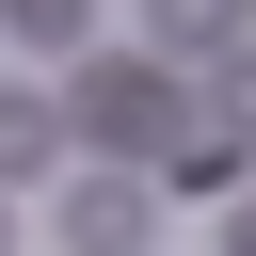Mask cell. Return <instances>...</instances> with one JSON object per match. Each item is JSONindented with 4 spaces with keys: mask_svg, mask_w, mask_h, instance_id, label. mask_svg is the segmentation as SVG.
Wrapping results in <instances>:
<instances>
[{
    "mask_svg": "<svg viewBox=\"0 0 256 256\" xmlns=\"http://www.w3.org/2000/svg\"><path fill=\"white\" fill-rule=\"evenodd\" d=\"M64 128H80L112 176H144V160H176V144H192V96H176V64H80Z\"/></svg>",
    "mask_w": 256,
    "mask_h": 256,
    "instance_id": "6da1fadb",
    "label": "cell"
},
{
    "mask_svg": "<svg viewBox=\"0 0 256 256\" xmlns=\"http://www.w3.org/2000/svg\"><path fill=\"white\" fill-rule=\"evenodd\" d=\"M144 240H160V192H144V176H112V160H96V176H80V192H64V256H144Z\"/></svg>",
    "mask_w": 256,
    "mask_h": 256,
    "instance_id": "7a4b0ae2",
    "label": "cell"
},
{
    "mask_svg": "<svg viewBox=\"0 0 256 256\" xmlns=\"http://www.w3.org/2000/svg\"><path fill=\"white\" fill-rule=\"evenodd\" d=\"M0 176H64V96L48 80H0Z\"/></svg>",
    "mask_w": 256,
    "mask_h": 256,
    "instance_id": "3957f363",
    "label": "cell"
},
{
    "mask_svg": "<svg viewBox=\"0 0 256 256\" xmlns=\"http://www.w3.org/2000/svg\"><path fill=\"white\" fill-rule=\"evenodd\" d=\"M144 32H160L176 64H224V48L256 32V0H144Z\"/></svg>",
    "mask_w": 256,
    "mask_h": 256,
    "instance_id": "277c9868",
    "label": "cell"
},
{
    "mask_svg": "<svg viewBox=\"0 0 256 256\" xmlns=\"http://www.w3.org/2000/svg\"><path fill=\"white\" fill-rule=\"evenodd\" d=\"M0 32H16V48H80V32H96V0H0Z\"/></svg>",
    "mask_w": 256,
    "mask_h": 256,
    "instance_id": "5b68a950",
    "label": "cell"
},
{
    "mask_svg": "<svg viewBox=\"0 0 256 256\" xmlns=\"http://www.w3.org/2000/svg\"><path fill=\"white\" fill-rule=\"evenodd\" d=\"M208 128H240V144H256V48H224V80H208Z\"/></svg>",
    "mask_w": 256,
    "mask_h": 256,
    "instance_id": "8992f818",
    "label": "cell"
},
{
    "mask_svg": "<svg viewBox=\"0 0 256 256\" xmlns=\"http://www.w3.org/2000/svg\"><path fill=\"white\" fill-rule=\"evenodd\" d=\"M224 256H256V208H240V224H224Z\"/></svg>",
    "mask_w": 256,
    "mask_h": 256,
    "instance_id": "52a82bcc",
    "label": "cell"
},
{
    "mask_svg": "<svg viewBox=\"0 0 256 256\" xmlns=\"http://www.w3.org/2000/svg\"><path fill=\"white\" fill-rule=\"evenodd\" d=\"M0 256H16V208H0Z\"/></svg>",
    "mask_w": 256,
    "mask_h": 256,
    "instance_id": "ba28073f",
    "label": "cell"
}]
</instances>
